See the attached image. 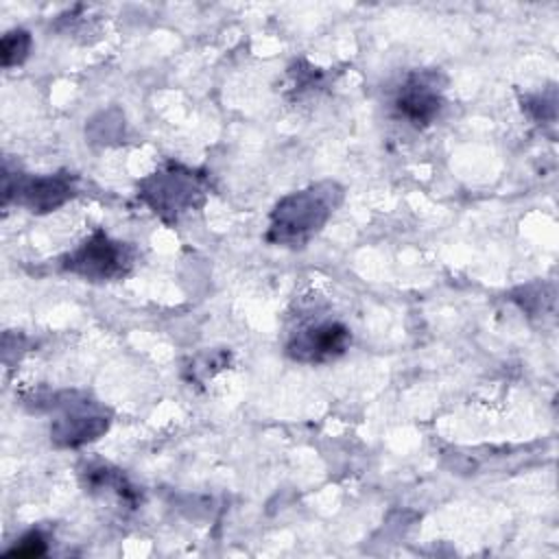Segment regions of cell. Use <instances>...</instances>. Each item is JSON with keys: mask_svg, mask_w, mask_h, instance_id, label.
<instances>
[{"mask_svg": "<svg viewBox=\"0 0 559 559\" xmlns=\"http://www.w3.org/2000/svg\"><path fill=\"white\" fill-rule=\"evenodd\" d=\"M341 201L343 188L334 181H319L286 194L271 212L266 240L293 249L308 245L332 218Z\"/></svg>", "mask_w": 559, "mask_h": 559, "instance_id": "cell-1", "label": "cell"}, {"mask_svg": "<svg viewBox=\"0 0 559 559\" xmlns=\"http://www.w3.org/2000/svg\"><path fill=\"white\" fill-rule=\"evenodd\" d=\"M133 260L135 251L131 245L114 240L105 231H94L63 258V269L90 282H109L124 277Z\"/></svg>", "mask_w": 559, "mask_h": 559, "instance_id": "cell-3", "label": "cell"}, {"mask_svg": "<svg viewBox=\"0 0 559 559\" xmlns=\"http://www.w3.org/2000/svg\"><path fill=\"white\" fill-rule=\"evenodd\" d=\"M46 552V537L39 531L26 533L13 548L7 550L9 557H41Z\"/></svg>", "mask_w": 559, "mask_h": 559, "instance_id": "cell-10", "label": "cell"}, {"mask_svg": "<svg viewBox=\"0 0 559 559\" xmlns=\"http://www.w3.org/2000/svg\"><path fill=\"white\" fill-rule=\"evenodd\" d=\"M74 194V177L70 173H55L41 177H17L15 183L4 179V203L11 197L35 214H46L70 201Z\"/></svg>", "mask_w": 559, "mask_h": 559, "instance_id": "cell-7", "label": "cell"}, {"mask_svg": "<svg viewBox=\"0 0 559 559\" xmlns=\"http://www.w3.org/2000/svg\"><path fill=\"white\" fill-rule=\"evenodd\" d=\"M205 192V179L179 164H168L138 186V197L166 223H175L186 212L201 207Z\"/></svg>", "mask_w": 559, "mask_h": 559, "instance_id": "cell-2", "label": "cell"}, {"mask_svg": "<svg viewBox=\"0 0 559 559\" xmlns=\"http://www.w3.org/2000/svg\"><path fill=\"white\" fill-rule=\"evenodd\" d=\"M61 406L63 413L50 424V437L57 445L79 448L107 432L109 415L96 402H90L87 397L74 400V395H70Z\"/></svg>", "mask_w": 559, "mask_h": 559, "instance_id": "cell-4", "label": "cell"}, {"mask_svg": "<svg viewBox=\"0 0 559 559\" xmlns=\"http://www.w3.org/2000/svg\"><path fill=\"white\" fill-rule=\"evenodd\" d=\"M83 478H85V487L94 493H114L129 504L135 498V491L127 483V478L118 469H111L109 465H87V469L83 472Z\"/></svg>", "mask_w": 559, "mask_h": 559, "instance_id": "cell-8", "label": "cell"}, {"mask_svg": "<svg viewBox=\"0 0 559 559\" xmlns=\"http://www.w3.org/2000/svg\"><path fill=\"white\" fill-rule=\"evenodd\" d=\"M31 35L24 28H13L9 33H4L2 44H0V57H2V66L11 68V66H20L31 50Z\"/></svg>", "mask_w": 559, "mask_h": 559, "instance_id": "cell-9", "label": "cell"}, {"mask_svg": "<svg viewBox=\"0 0 559 559\" xmlns=\"http://www.w3.org/2000/svg\"><path fill=\"white\" fill-rule=\"evenodd\" d=\"M395 114L417 129L435 122L443 109V94L437 72H415L397 90L393 98Z\"/></svg>", "mask_w": 559, "mask_h": 559, "instance_id": "cell-6", "label": "cell"}, {"mask_svg": "<svg viewBox=\"0 0 559 559\" xmlns=\"http://www.w3.org/2000/svg\"><path fill=\"white\" fill-rule=\"evenodd\" d=\"M352 343V332L338 321H312L293 332L286 354L299 362H325L334 360Z\"/></svg>", "mask_w": 559, "mask_h": 559, "instance_id": "cell-5", "label": "cell"}]
</instances>
